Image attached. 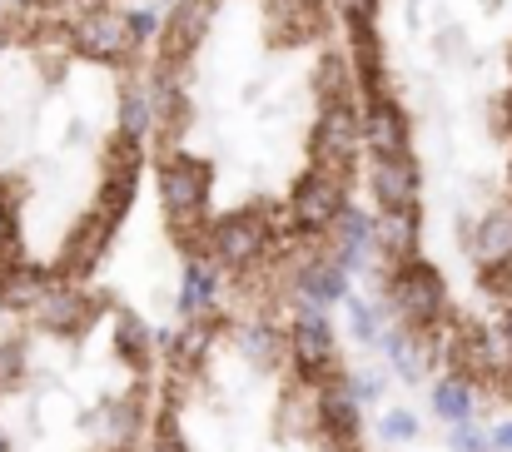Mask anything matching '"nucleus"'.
<instances>
[{
	"label": "nucleus",
	"instance_id": "1",
	"mask_svg": "<svg viewBox=\"0 0 512 452\" xmlns=\"http://www.w3.org/2000/svg\"><path fill=\"white\" fill-rule=\"evenodd\" d=\"M388 303L398 308V318L408 323V333H428L443 313H448V284L433 264H423L418 254L393 264L388 274Z\"/></svg>",
	"mask_w": 512,
	"mask_h": 452
},
{
	"label": "nucleus",
	"instance_id": "2",
	"mask_svg": "<svg viewBox=\"0 0 512 452\" xmlns=\"http://www.w3.org/2000/svg\"><path fill=\"white\" fill-rule=\"evenodd\" d=\"M309 150H314V164H319V169L348 179L353 159L363 150V105H358V95L324 105V115H319V125H314V135H309Z\"/></svg>",
	"mask_w": 512,
	"mask_h": 452
},
{
	"label": "nucleus",
	"instance_id": "3",
	"mask_svg": "<svg viewBox=\"0 0 512 452\" xmlns=\"http://www.w3.org/2000/svg\"><path fill=\"white\" fill-rule=\"evenodd\" d=\"M269 249H274V229H269L264 209L224 214V219L209 224V259L219 269H254Z\"/></svg>",
	"mask_w": 512,
	"mask_h": 452
},
{
	"label": "nucleus",
	"instance_id": "4",
	"mask_svg": "<svg viewBox=\"0 0 512 452\" xmlns=\"http://www.w3.org/2000/svg\"><path fill=\"white\" fill-rule=\"evenodd\" d=\"M289 348H294V363H299V378L304 383H329L339 378V343H334V323L324 308H299L294 328H289Z\"/></svg>",
	"mask_w": 512,
	"mask_h": 452
},
{
	"label": "nucleus",
	"instance_id": "5",
	"mask_svg": "<svg viewBox=\"0 0 512 452\" xmlns=\"http://www.w3.org/2000/svg\"><path fill=\"white\" fill-rule=\"evenodd\" d=\"M70 40H75L85 55H95V60H130V55H135L125 10H115V5H85V10H75Z\"/></svg>",
	"mask_w": 512,
	"mask_h": 452
},
{
	"label": "nucleus",
	"instance_id": "6",
	"mask_svg": "<svg viewBox=\"0 0 512 452\" xmlns=\"http://www.w3.org/2000/svg\"><path fill=\"white\" fill-rule=\"evenodd\" d=\"M348 204V179L329 174V169H309L299 184H294V199H289V214L304 234H319L339 219V209Z\"/></svg>",
	"mask_w": 512,
	"mask_h": 452
},
{
	"label": "nucleus",
	"instance_id": "7",
	"mask_svg": "<svg viewBox=\"0 0 512 452\" xmlns=\"http://www.w3.org/2000/svg\"><path fill=\"white\" fill-rule=\"evenodd\" d=\"M209 164L199 159H165L160 164V204L174 224H189L194 214H204L209 204Z\"/></svg>",
	"mask_w": 512,
	"mask_h": 452
},
{
	"label": "nucleus",
	"instance_id": "8",
	"mask_svg": "<svg viewBox=\"0 0 512 452\" xmlns=\"http://www.w3.org/2000/svg\"><path fill=\"white\" fill-rule=\"evenodd\" d=\"M314 413H319V423H324V433L339 443L343 452L358 448V433H363V403L353 398V388H348V378H329V383H319V393H314Z\"/></svg>",
	"mask_w": 512,
	"mask_h": 452
},
{
	"label": "nucleus",
	"instance_id": "9",
	"mask_svg": "<svg viewBox=\"0 0 512 452\" xmlns=\"http://www.w3.org/2000/svg\"><path fill=\"white\" fill-rule=\"evenodd\" d=\"M90 313H95V303L85 299L70 279H50V284L40 289V299L30 303V318H35L45 333H75V328L90 323Z\"/></svg>",
	"mask_w": 512,
	"mask_h": 452
},
{
	"label": "nucleus",
	"instance_id": "10",
	"mask_svg": "<svg viewBox=\"0 0 512 452\" xmlns=\"http://www.w3.org/2000/svg\"><path fill=\"white\" fill-rule=\"evenodd\" d=\"M209 20H214V0H174L170 10L160 15V30H165V55H174V60H189V55L204 45Z\"/></svg>",
	"mask_w": 512,
	"mask_h": 452
},
{
	"label": "nucleus",
	"instance_id": "11",
	"mask_svg": "<svg viewBox=\"0 0 512 452\" xmlns=\"http://www.w3.org/2000/svg\"><path fill=\"white\" fill-rule=\"evenodd\" d=\"M373 199H378V209H413L418 204V184H423V174H418V164H413V154H383V159H373Z\"/></svg>",
	"mask_w": 512,
	"mask_h": 452
},
{
	"label": "nucleus",
	"instance_id": "12",
	"mask_svg": "<svg viewBox=\"0 0 512 452\" xmlns=\"http://www.w3.org/2000/svg\"><path fill=\"white\" fill-rule=\"evenodd\" d=\"M363 145H368L373 159L408 154V115L393 105V95H373L363 105Z\"/></svg>",
	"mask_w": 512,
	"mask_h": 452
},
{
	"label": "nucleus",
	"instance_id": "13",
	"mask_svg": "<svg viewBox=\"0 0 512 452\" xmlns=\"http://www.w3.org/2000/svg\"><path fill=\"white\" fill-rule=\"evenodd\" d=\"M418 234H423V214L413 209H378L373 219V254H383V264H403L418 254Z\"/></svg>",
	"mask_w": 512,
	"mask_h": 452
},
{
	"label": "nucleus",
	"instance_id": "14",
	"mask_svg": "<svg viewBox=\"0 0 512 452\" xmlns=\"http://www.w3.org/2000/svg\"><path fill=\"white\" fill-rule=\"evenodd\" d=\"M110 234H115V229H110V224H105V219L90 209V214H85V219L70 229V239H65L60 274H65V279H85V274H90V269L105 259V249H110Z\"/></svg>",
	"mask_w": 512,
	"mask_h": 452
},
{
	"label": "nucleus",
	"instance_id": "15",
	"mask_svg": "<svg viewBox=\"0 0 512 452\" xmlns=\"http://www.w3.org/2000/svg\"><path fill=\"white\" fill-rule=\"evenodd\" d=\"M334 229V264H339L343 274H353L368 254H373V219L363 214V209H353V204H343L339 209V219L329 224Z\"/></svg>",
	"mask_w": 512,
	"mask_h": 452
},
{
	"label": "nucleus",
	"instance_id": "16",
	"mask_svg": "<svg viewBox=\"0 0 512 452\" xmlns=\"http://www.w3.org/2000/svg\"><path fill=\"white\" fill-rule=\"evenodd\" d=\"M214 333H219V318H214V313H194V318H184V328L170 338V368H174V373L199 368V363L209 358Z\"/></svg>",
	"mask_w": 512,
	"mask_h": 452
},
{
	"label": "nucleus",
	"instance_id": "17",
	"mask_svg": "<svg viewBox=\"0 0 512 452\" xmlns=\"http://www.w3.org/2000/svg\"><path fill=\"white\" fill-rule=\"evenodd\" d=\"M219 299V264L209 254H189L184 264V284H179V313L194 318V313H209Z\"/></svg>",
	"mask_w": 512,
	"mask_h": 452
},
{
	"label": "nucleus",
	"instance_id": "18",
	"mask_svg": "<svg viewBox=\"0 0 512 452\" xmlns=\"http://www.w3.org/2000/svg\"><path fill=\"white\" fill-rule=\"evenodd\" d=\"M473 259H478L483 269L508 264L512 259V209H493V214H483V224L473 229Z\"/></svg>",
	"mask_w": 512,
	"mask_h": 452
},
{
	"label": "nucleus",
	"instance_id": "19",
	"mask_svg": "<svg viewBox=\"0 0 512 452\" xmlns=\"http://www.w3.org/2000/svg\"><path fill=\"white\" fill-rule=\"evenodd\" d=\"M299 294L314 303V308L339 303L343 294H348V274H343L334 259H309V264L299 269Z\"/></svg>",
	"mask_w": 512,
	"mask_h": 452
},
{
	"label": "nucleus",
	"instance_id": "20",
	"mask_svg": "<svg viewBox=\"0 0 512 452\" xmlns=\"http://www.w3.org/2000/svg\"><path fill=\"white\" fill-rule=\"evenodd\" d=\"M95 423L105 428V438H110L115 448L125 452V448H135L140 433H145V403H140V398H120V403H110Z\"/></svg>",
	"mask_w": 512,
	"mask_h": 452
},
{
	"label": "nucleus",
	"instance_id": "21",
	"mask_svg": "<svg viewBox=\"0 0 512 452\" xmlns=\"http://www.w3.org/2000/svg\"><path fill=\"white\" fill-rule=\"evenodd\" d=\"M433 413L443 423H468L473 418V383L463 373H448L433 383Z\"/></svg>",
	"mask_w": 512,
	"mask_h": 452
},
{
	"label": "nucleus",
	"instance_id": "22",
	"mask_svg": "<svg viewBox=\"0 0 512 452\" xmlns=\"http://www.w3.org/2000/svg\"><path fill=\"white\" fill-rule=\"evenodd\" d=\"M314 90H319V105H334L353 95V70H348V55L343 50H324L319 65H314Z\"/></svg>",
	"mask_w": 512,
	"mask_h": 452
},
{
	"label": "nucleus",
	"instance_id": "23",
	"mask_svg": "<svg viewBox=\"0 0 512 452\" xmlns=\"http://www.w3.org/2000/svg\"><path fill=\"white\" fill-rule=\"evenodd\" d=\"M239 348H244V358H249V363L269 368V363L284 353V338H279V328H274V323L254 318V323H239Z\"/></svg>",
	"mask_w": 512,
	"mask_h": 452
},
{
	"label": "nucleus",
	"instance_id": "24",
	"mask_svg": "<svg viewBox=\"0 0 512 452\" xmlns=\"http://www.w3.org/2000/svg\"><path fill=\"white\" fill-rule=\"evenodd\" d=\"M115 353H120L130 368H145V363H150V328H145L135 313H120V318H115Z\"/></svg>",
	"mask_w": 512,
	"mask_h": 452
},
{
	"label": "nucleus",
	"instance_id": "25",
	"mask_svg": "<svg viewBox=\"0 0 512 452\" xmlns=\"http://www.w3.org/2000/svg\"><path fill=\"white\" fill-rule=\"evenodd\" d=\"M150 125H155V110H150L145 85H125V95H120V135L145 140V135H150Z\"/></svg>",
	"mask_w": 512,
	"mask_h": 452
},
{
	"label": "nucleus",
	"instance_id": "26",
	"mask_svg": "<svg viewBox=\"0 0 512 452\" xmlns=\"http://www.w3.org/2000/svg\"><path fill=\"white\" fill-rule=\"evenodd\" d=\"M378 438H383V443H413V438H418V418H413L408 408H388V413L378 418Z\"/></svg>",
	"mask_w": 512,
	"mask_h": 452
},
{
	"label": "nucleus",
	"instance_id": "27",
	"mask_svg": "<svg viewBox=\"0 0 512 452\" xmlns=\"http://www.w3.org/2000/svg\"><path fill=\"white\" fill-rule=\"evenodd\" d=\"M150 452H189L184 433H179V413H174V408L160 413V423H155V448Z\"/></svg>",
	"mask_w": 512,
	"mask_h": 452
},
{
	"label": "nucleus",
	"instance_id": "28",
	"mask_svg": "<svg viewBox=\"0 0 512 452\" xmlns=\"http://www.w3.org/2000/svg\"><path fill=\"white\" fill-rule=\"evenodd\" d=\"M448 448H453V452H493V448H488V433H483L473 418H468V423H453Z\"/></svg>",
	"mask_w": 512,
	"mask_h": 452
},
{
	"label": "nucleus",
	"instance_id": "29",
	"mask_svg": "<svg viewBox=\"0 0 512 452\" xmlns=\"http://www.w3.org/2000/svg\"><path fill=\"white\" fill-rule=\"evenodd\" d=\"M348 303V318H353V338H363V343H373L378 338V318H373V308L363 299H353V294H343Z\"/></svg>",
	"mask_w": 512,
	"mask_h": 452
},
{
	"label": "nucleus",
	"instance_id": "30",
	"mask_svg": "<svg viewBox=\"0 0 512 452\" xmlns=\"http://www.w3.org/2000/svg\"><path fill=\"white\" fill-rule=\"evenodd\" d=\"M125 25H130V40H135V45H145V40L160 30V10H150V5H135V10H125Z\"/></svg>",
	"mask_w": 512,
	"mask_h": 452
},
{
	"label": "nucleus",
	"instance_id": "31",
	"mask_svg": "<svg viewBox=\"0 0 512 452\" xmlns=\"http://www.w3.org/2000/svg\"><path fill=\"white\" fill-rule=\"evenodd\" d=\"M25 348L20 343H0V388H10V383H20L25 378Z\"/></svg>",
	"mask_w": 512,
	"mask_h": 452
},
{
	"label": "nucleus",
	"instance_id": "32",
	"mask_svg": "<svg viewBox=\"0 0 512 452\" xmlns=\"http://www.w3.org/2000/svg\"><path fill=\"white\" fill-rule=\"evenodd\" d=\"M383 383H388L383 373H363V378H353L348 388H353V398H358V403H378V398H383Z\"/></svg>",
	"mask_w": 512,
	"mask_h": 452
},
{
	"label": "nucleus",
	"instance_id": "33",
	"mask_svg": "<svg viewBox=\"0 0 512 452\" xmlns=\"http://www.w3.org/2000/svg\"><path fill=\"white\" fill-rule=\"evenodd\" d=\"M0 254H15V209L0 199Z\"/></svg>",
	"mask_w": 512,
	"mask_h": 452
},
{
	"label": "nucleus",
	"instance_id": "34",
	"mask_svg": "<svg viewBox=\"0 0 512 452\" xmlns=\"http://www.w3.org/2000/svg\"><path fill=\"white\" fill-rule=\"evenodd\" d=\"M339 10L348 15V20H373L378 0H339Z\"/></svg>",
	"mask_w": 512,
	"mask_h": 452
},
{
	"label": "nucleus",
	"instance_id": "35",
	"mask_svg": "<svg viewBox=\"0 0 512 452\" xmlns=\"http://www.w3.org/2000/svg\"><path fill=\"white\" fill-rule=\"evenodd\" d=\"M488 448H493V452H512V418H503V423L488 433Z\"/></svg>",
	"mask_w": 512,
	"mask_h": 452
},
{
	"label": "nucleus",
	"instance_id": "36",
	"mask_svg": "<svg viewBox=\"0 0 512 452\" xmlns=\"http://www.w3.org/2000/svg\"><path fill=\"white\" fill-rule=\"evenodd\" d=\"M503 348H508V358H512V303H508V313H503Z\"/></svg>",
	"mask_w": 512,
	"mask_h": 452
},
{
	"label": "nucleus",
	"instance_id": "37",
	"mask_svg": "<svg viewBox=\"0 0 512 452\" xmlns=\"http://www.w3.org/2000/svg\"><path fill=\"white\" fill-rule=\"evenodd\" d=\"M0 55H5V25H0Z\"/></svg>",
	"mask_w": 512,
	"mask_h": 452
},
{
	"label": "nucleus",
	"instance_id": "38",
	"mask_svg": "<svg viewBox=\"0 0 512 452\" xmlns=\"http://www.w3.org/2000/svg\"><path fill=\"white\" fill-rule=\"evenodd\" d=\"M0 452H10V443H5V433H0Z\"/></svg>",
	"mask_w": 512,
	"mask_h": 452
},
{
	"label": "nucleus",
	"instance_id": "39",
	"mask_svg": "<svg viewBox=\"0 0 512 452\" xmlns=\"http://www.w3.org/2000/svg\"><path fill=\"white\" fill-rule=\"evenodd\" d=\"M10 5H35V0H10Z\"/></svg>",
	"mask_w": 512,
	"mask_h": 452
},
{
	"label": "nucleus",
	"instance_id": "40",
	"mask_svg": "<svg viewBox=\"0 0 512 452\" xmlns=\"http://www.w3.org/2000/svg\"><path fill=\"white\" fill-rule=\"evenodd\" d=\"M508 65H512V55H508Z\"/></svg>",
	"mask_w": 512,
	"mask_h": 452
}]
</instances>
